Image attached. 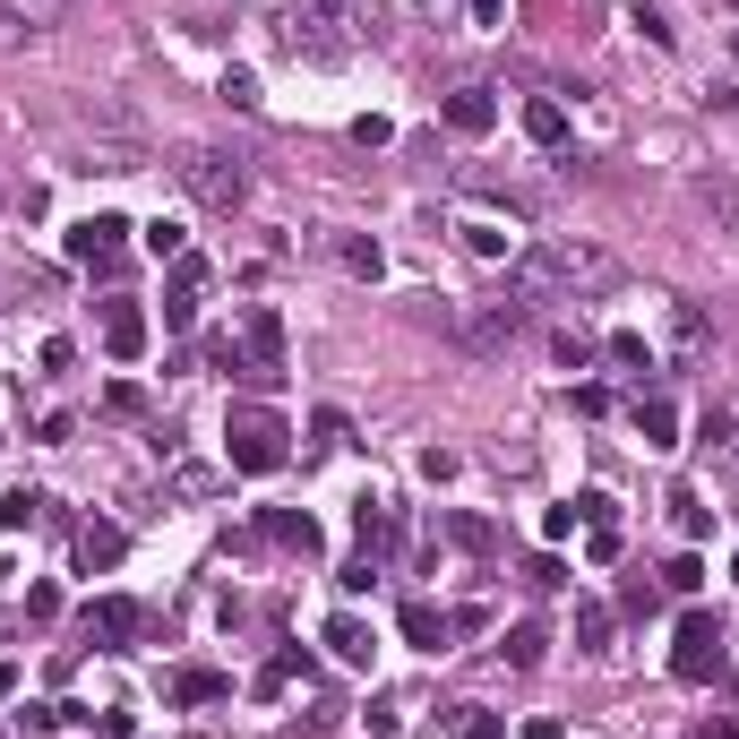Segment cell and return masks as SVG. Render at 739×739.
Returning a JSON list of instances; mask_svg holds the SVG:
<instances>
[{
  "instance_id": "obj_1",
  "label": "cell",
  "mask_w": 739,
  "mask_h": 739,
  "mask_svg": "<svg viewBox=\"0 0 739 739\" xmlns=\"http://www.w3.org/2000/svg\"><path fill=\"white\" fill-rule=\"evenodd\" d=\"M619 284V258L602 241H585V232H550L533 250L516 258V301H577V292H611Z\"/></svg>"
},
{
  "instance_id": "obj_2",
  "label": "cell",
  "mask_w": 739,
  "mask_h": 739,
  "mask_svg": "<svg viewBox=\"0 0 739 739\" xmlns=\"http://www.w3.org/2000/svg\"><path fill=\"white\" fill-rule=\"evenodd\" d=\"M172 172H181V190H190L207 216L250 207V156H232V147H181V156H172Z\"/></svg>"
},
{
  "instance_id": "obj_3",
  "label": "cell",
  "mask_w": 739,
  "mask_h": 739,
  "mask_svg": "<svg viewBox=\"0 0 739 739\" xmlns=\"http://www.w3.org/2000/svg\"><path fill=\"white\" fill-rule=\"evenodd\" d=\"M284 413H267V405H232L224 413V456H232V473H276V465H284Z\"/></svg>"
},
{
  "instance_id": "obj_4",
  "label": "cell",
  "mask_w": 739,
  "mask_h": 739,
  "mask_svg": "<svg viewBox=\"0 0 739 739\" xmlns=\"http://www.w3.org/2000/svg\"><path fill=\"white\" fill-rule=\"evenodd\" d=\"M671 679H688V688L722 679V628H713L706 611H688V619H679V637H671Z\"/></svg>"
},
{
  "instance_id": "obj_5",
  "label": "cell",
  "mask_w": 739,
  "mask_h": 739,
  "mask_svg": "<svg viewBox=\"0 0 739 739\" xmlns=\"http://www.w3.org/2000/svg\"><path fill=\"white\" fill-rule=\"evenodd\" d=\"M241 353H250L258 387H276L284 379V319H276V310H250V319H241Z\"/></svg>"
},
{
  "instance_id": "obj_6",
  "label": "cell",
  "mask_w": 739,
  "mask_h": 739,
  "mask_svg": "<svg viewBox=\"0 0 739 739\" xmlns=\"http://www.w3.org/2000/svg\"><path fill=\"white\" fill-rule=\"evenodd\" d=\"M121 232H129V216H87V224H69V258L78 267H112L121 258Z\"/></svg>"
},
{
  "instance_id": "obj_7",
  "label": "cell",
  "mask_w": 739,
  "mask_h": 739,
  "mask_svg": "<svg viewBox=\"0 0 739 739\" xmlns=\"http://www.w3.org/2000/svg\"><path fill=\"white\" fill-rule=\"evenodd\" d=\"M198 284H207V258H172V284H163V327L172 336L198 319Z\"/></svg>"
},
{
  "instance_id": "obj_8",
  "label": "cell",
  "mask_w": 739,
  "mask_h": 739,
  "mask_svg": "<svg viewBox=\"0 0 739 739\" xmlns=\"http://www.w3.org/2000/svg\"><path fill=\"white\" fill-rule=\"evenodd\" d=\"M103 353L112 361L147 353V310H138V301H103Z\"/></svg>"
},
{
  "instance_id": "obj_9",
  "label": "cell",
  "mask_w": 739,
  "mask_h": 739,
  "mask_svg": "<svg viewBox=\"0 0 739 739\" xmlns=\"http://www.w3.org/2000/svg\"><path fill=\"white\" fill-rule=\"evenodd\" d=\"M87 637H103V645H129V637H147V611L112 593V602H96V611H87Z\"/></svg>"
},
{
  "instance_id": "obj_10",
  "label": "cell",
  "mask_w": 739,
  "mask_h": 739,
  "mask_svg": "<svg viewBox=\"0 0 739 739\" xmlns=\"http://www.w3.org/2000/svg\"><path fill=\"white\" fill-rule=\"evenodd\" d=\"M490 121H499L490 87H456V96H448V129H456V138H490Z\"/></svg>"
},
{
  "instance_id": "obj_11",
  "label": "cell",
  "mask_w": 739,
  "mask_h": 739,
  "mask_svg": "<svg viewBox=\"0 0 739 739\" xmlns=\"http://www.w3.org/2000/svg\"><path fill=\"white\" fill-rule=\"evenodd\" d=\"M121 550H129V533L121 525H78V568H87V577H96V568H121Z\"/></svg>"
},
{
  "instance_id": "obj_12",
  "label": "cell",
  "mask_w": 739,
  "mask_h": 739,
  "mask_svg": "<svg viewBox=\"0 0 739 739\" xmlns=\"http://www.w3.org/2000/svg\"><path fill=\"white\" fill-rule=\"evenodd\" d=\"M267 542L301 550V559H319V516H301V508H267Z\"/></svg>"
},
{
  "instance_id": "obj_13",
  "label": "cell",
  "mask_w": 739,
  "mask_h": 739,
  "mask_svg": "<svg viewBox=\"0 0 739 739\" xmlns=\"http://www.w3.org/2000/svg\"><path fill=\"white\" fill-rule=\"evenodd\" d=\"M439 533H448L456 550H473V559H490V550H499V525H490V516H473V508L439 516Z\"/></svg>"
},
{
  "instance_id": "obj_14",
  "label": "cell",
  "mask_w": 739,
  "mask_h": 739,
  "mask_svg": "<svg viewBox=\"0 0 739 739\" xmlns=\"http://www.w3.org/2000/svg\"><path fill=\"white\" fill-rule=\"evenodd\" d=\"M172 706H224L232 697V679L224 671H172V688H163Z\"/></svg>"
},
{
  "instance_id": "obj_15",
  "label": "cell",
  "mask_w": 739,
  "mask_h": 739,
  "mask_svg": "<svg viewBox=\"0 0 739 739\" xmlns=\"http://www.w3.org/2000/svg\"><path fill=\"white\" fill-rule=\"evenodd\" d=\"M405 637H413L421 653H448L456 619H448V611H430V602H405Z\"/></svg>"
},
{
  "instance_id": "obj_16",
  "label": "cell",
  "mask_w": 739,
  "mask_h": 739,
  "mask_svg": "<svg viewBox=\"0 0 739 739\" xmlns=\"http://www.w3.org/2000/svg\"><path fill=\"white\" fill-rule=\"evenodd\" d=\"M525 138L559 156V147H568V112H559V103H550V96H533V103H525Z\"/></svg>"
},
{
  "instance_id": "obj_17",
  "label": "cell",
  "mask_w": 739,
  "mask_h": 739,
  "mask_svg": "<svg viewBox=\"0 0 739 739\" xmlns=\"http://www.w3.org/2000/svg\"><path fill=\"white\" fill-rule=\"evenodd\" d=\"M637 430H645V448H679V413H671V396H637Z\"/></svg>"
},
{
  "instance_id": "obj_18",
  "label": "cell",
  "mask_w": 739,
  "mask_h": 739,
  "mask_svg": "<svg viewBox=\"0 0 739 739\" xmlns=\"http://www.w3.org/2000/svg\"><path fill=\"white\" fill-rule=\"evenodd\" d=\"M697 198H706L713 216H722V232L739 241V181H731V172H706V181H697Z\"/></svg>"
},
{
  "instance_id": "obj_19",
  "label": "cell",
  "mask_w": 739,
  "mask_h": 739,
  "mask_svg": "<svg viewBox=\"0 0 739 739\" xmlns=\"http://www.w3.org/2000/svg\"><path fill=\"white\" fill-rule=\"evenodd\" d=\"M301 671H310V653H301V645H284V653H276V662L258 671V697H284V688H292Z\"/></svg>"
},
{
  "instance_id": "obj_20",
  "label": "cell",
  "mask_w": 739,
  "mask_h": 739,
  "mask_svg": "<svg viewBox=\"0 0 739 739\" xmlns=\"http://www.w3.org/2000/svg\"><path fill=\"white\" fill-rule=\"evenodd\" d=\"M336 258H344V276H361V284H379V276H387L379 241H353V232H344V241H336Z\"/></svg>"
},
{
  "instance_id": "obj_21",
  "label": "cell",
  "mask_w": 739,
  "mask_h": 739,
  "mask_svg": "<svg viewBox=\"0 0 739 739\" xmlns=\"http://www.w3.org/2000/svg\"><path fill=\"white\" fill-rule=\"evenodd\" d=\"M327 645H336V662H370V628H361L353 611H344V619H327Z\"/></svg>"
},
{
  "instance_id": "obj_22",
  "label": "cell",
  "mask_w": 739,
  "mask_h": 739,
  "mask_svg": "<svg viewBox=\"0 0 739 739\" xmlns=\"http://www.w3.org/2000/svg\"><path fill=\"white\" fill-rule=\"evenodd\" d=\"M0 9H9L27 34H43V27H61V18H69V0H0Z\"/></svg>"
},
{
  "instance_id": "obj_23",
  "label": "cell",
  "mask_w": 739,
  "mask_h": 739,
  "mask_svg": "<svg viewBox=\"0 0 739 739\" xmlns=\"http://www.w3.org/2000/svg\"><path fill=\"white\" fill-rule=\"evenodd\" d=\"M542 628H533V619H525V628H508V645H499V653H508V662H516V671H533V662H542Z\"/></svg>"
},
{
  "instance_id": "obj_24",
  "label": "cell",
  "mask_w": 739,
  "mask_h": 739,
  "mask_svg": "<svg viewBox=\"0 0 739 739\" xmlns=\"http://www.w3.org/2000/svg\"><path fill=\"white\" fill-rule=\"evenodd\" d=\"M577 645H585V653H611V611H602V602H585V611H577Z\"/></svg>"
},
{
  "instance_id": "obj_25",
  "label": "cell",
  "mask_w": 739,
  "mask_h": 739,
  "mask_svg": "<svg viewBox=\"0 0 739 739\" xmlns=\"http://www.w3.org/2000/svg\"><path fill=\"white\" fill-rule=\"evenodd\" d=\"M207 370H224V379H250V387H258L250 353H241V344H232V336H216V344H207Z\"/></svg>"
},
{
  "instance_id": "obj_26",
  "label": "cell",
  "mask_w": 739,
  "mask_h": 739,
  "mask_svg": "<svg viewBox=\"0 0 739 739\" xmlns=\"http://www.w3.org/2000/svg\"><path fill=\"white\" fill-rule=\"evenodd\" d=\"M671 508H679V533H688V542H706V533H713V508H706V499H688V490H679Z\"/></svg>"
},
{
  "instance_id": "obj_27",
  "label": "cell",
  "mask_w": 739,
  "mask_h": 739,
  "mask_svg": "<svg viewBox=\"0 0 739 739\" xmlns=\"http://www.w3.org/2000/svg\"><path fill=\"white\" fill-rule=\"evenodd\" d=\"M172 490H181V499H216V490H224V473H207V465H181V473H172Z\"/></svg>"
},
{
  "instance_id": "obj_28",
  "label": "cell",
  "mask_w": 739,
  "mask_h": 739,
  "mask_svg": "<svg viewBox=\"0 0 739 739\" xmlns=\"http://www.w3.org/2000/svg\"><path fill=\"white\" fill-rule=\"evenodd\" d=\"M216 96H224L232 112H258V78H250V69H224V87H216Z\"/></svg>"
},
{
  "instance_id": "obj_29",
  "label": "cell",
  "mask_w": 739,
  "mask_h": 739,
  "mask_svg": "<svg viewBox=\"0 0 739 739\" xmlns=\"http://www.w3.org/2000/svg\"><path fill=\"white\" fill-rule=\"evenodd\" d=\"M671 336H679V361H688V353H706V310H679Z\"/></svg>"
},
{
  "instance_id": "obj_30",
  "label": "cell",
  "mask_w": 739,
  "mask_h": 739,
  "mask_svg": "<svg viewBox=\"0 0 739 739\" xmlns=\"http://www.w3.org/2000/svg\"><path fill=\"white\" fill-rule=\"evenodd\" d=\"M34 508H43L34 490H9V499H0V525H9V533H27V525H34Z\"/></svg>"
},
{
  "instance_id": "obj_31",
  "label": "cell",
  "mask_w": 739,
  "mask_h": 739,
  "mask_svg": "<svg viewBox=\"0 0 739 739\" xmlns=\"http://www.w3.org/2000/svg\"><path fill=\"white\" fill-rule=\"evenodd\" d=\"M336 585H344V593H370V585H379V559H370V550H361V559H344V568H336Z\"/></svg>"
},
{
  "instance_id": "obj_32",
  "label": "cell",
  "mask_w": 739,
  "mask_h": 739,
  "mask_svg": "<svg viewBox=\"0 0 739 739\" xmlns=\"http://www.w3.org/2000/svg\"><path fill=\"white\" fill-rule=\"evenodd\" d=\"M456 739H508V722H499V713H482V706H465V722H456Z\"/></svg>"
},
{
  "instance_id": "obj_33",
  "label": "cell",
  "mask_w": 739,
  "mask_h": 739,
  "mask_svg": "<svg viewBox=\"0 0 739 739\" xmlns=\"http://www.w3.org/2000/svg\"><path fill=\"white\" fill-rule=\"evenodd\" d=\"M465 250H473V258H508V232H499V224H465Z\"/></svg>"
},
{
  "instance_id": "obj_34",
  "label": "cell",
  "mask_w": 739,
  "mask_h": 739,
  "mask_svg": "<svg viewBox=\"0 0 739 739\" xmlns=\"http://www.w3.org/2000/svg\"><path fill=\"white\" fill-rule=\"evenodd\" d=\"M628 27H637L645 43H671V18H662V9H645V0H637V9H628Z\"/></svg>"
},
{
  "instance_id": "obj_35",
  "label": "cell",
  "mask_w": 739,
  "mask_h": 739,
  "mask_svg": "<svg viewBox=\"0 0 739 739\" xmlns=\"http://www.w3.org/2000/svg\"><path fill=\"white\" fill-rule=\"evenodd\" d=\"M370 731H379V739L405 731V697H379V706H370Z\"/></svg>"
},
{
  "instance_id": "obj_36",
  "label": "cell",
  "mask_w": 739,
  "mask_h": 739,
  "mask_svg": "<svg viewBox=\"0 0 739 739\" xmlns=\"http://www.w3.org/2000/svg\"><path fill=\"white\" fill-rule=\"evenodd\" d=\"M61 713H69V706H27V713H18V731L43 739V731H61Z\"/></svg>"
},
{
  "instance_id": "obj_37",
  "label": "cell",
  "mask_w": 739,
  "mask_h": 739,
  "mask_svg": "<svg viewBox=\"0 0 739 739\" xmlns=\"http://www.w3.org/2000/svg\"><path fill=\"white\" fill-rule=\"evenodd\" d=\"M103 413H121V421H138V413H147V387H112V396H103Z\"/></svg>"
},
{
  "instance_id": "obj_38",
  "label": "cell",
  "mask_w": 739,
  "mask_h": 739,
  "mask_svg": "<svg viewBox=\"0 0 739 739\" xmlns=\"http://www.w3.org/2000/svg\"><path fill=\"white\" fill-rule=\"evenodd\" d=\"M662 585H671V593H697V585H706V568H697V559H671V568H662Z\"/></svg>"
},
{
  "instance_id": "obj_39",
  "label": "cell",
  "mask_w": 739,
  "mask_h": 739,
  "mask_svg": "<svg viewBox=\"0 0 739 739\" xmlns=\"http://www.w3.org/2000/svg\"><path fill=\"white\" fill-rule=\"evenodd\" d=\"M147 250H156V258H181V224H172V216H163V224H147Z\"/></svg>"
},
{
  "instance_id": "obj_40",
  "label": "cell",
  "mask_w": 739,
  "mask_h": 739,
  "mask_svg": "<svg viewBox=\"0 0 739 739\" xmlns=\"http://www.w3.org/2000/svg\"><path fill=\"white\" fill-rule=\"evenodd\" d=\"M421 482H456V456L448 448H421Z\"/></svg>"
},
{
  "instance_id": "obj_41",
  "label": "cell",
  "mask_w": 739,
  "mask_h": 739,
  "mask_svg": "<svg viewBox=\"0 0 739 739\" xmlns=\"http://www.w3.org/2000/svg\"><path fill=\"white\" fill-rule=\"evenodd\" d=\"M525 739H568V731H559V713H533V722H525Z\"/></svg>"
},
{
  "instance_id": "obj_42",
  "label": "cell",
  "mask_w": 739,
  "mask_h": 739,
  "mask_svg": "<svg viewBox=\"0 0 739 739\" xmlns=\"http://www.w3.org/2000/svg\"><path fill=\"white\" fill-rule=\"evenodd\" d=\"M9 697H18V662H0V706H9Z\"/></svg>"
},
{
  "instance_id": "obj_43",
  "label": "cell",
  "mask_w": 739,
  "mask_h": 739,
  "mask_svg": "<svg viewBox=\"0 0 739 739\" xmlns=\"http://www.w3.org/2000/svg\"><path fill=\"white\" fill-rule=\"evenodd\" d=\"M473 27H499V0H473Z\"/></svg>"
},
{
  "instance_id": "obj_44",
  "label": "cell",
  "mask_w": 739,
  "mask_h": 739,
  "mask_svg": "<svg viewBox=\"0 0 739 739\" xmlns=\"http://www.w3.org/2000/svg\"><path fill=\"white\" fill-rule=\"evenodd\" d=\"M706 739H739V722H713V731H706Z\"/></svg>"
}]
</instances>
